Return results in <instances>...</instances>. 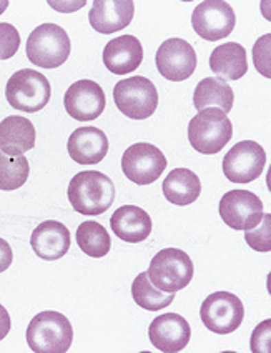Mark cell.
<instances>
[{
  "instance_id": "obj_1",
  "label": "cell",
  "mask_w": 271,
  "mask_h": 353,
  "mask_svg": "<svg viewBox=\"0 0 271 353\" xmlns=\"http://www.w3.org/2000/svg\"><path fill=\"white\" fill-rule=\"evenodd\" d=\"M69 202L75 212L85 216H98L113 205L115 185L102 172H80L70 180Z\"/></svg>"
},
{
  "instance_id": "obj_2",
  "label": "cell",
  "mask_w": 271,
  "mask_h": 353,
  "mask_svg": "<svg viewBox=\"0 0 271 353\" xmlns=\"http://www.w3.org/2000/svg\"><path fill=\"white\" fill-rule=\"evenodd\" d=\"M74 342V328L65 315L55 310L41 312L30 320L27 343L35 353H65Z\"/></svg>"
},
{
  "instance_id": "obj_3",
  "label": "cell",
  "mask_w": 271,
  "mask_h": 353,
  "mask_svg": "<svg viewBox=\"0 0 271 353\" xmlns=\"http://www.w3.org/2000/svg\"><path fill=\"white\" fill-rule=\"evenodd\" d=\"M233 137V123L225 112L205 108L188 123V142L193 150L203 155H215L223 150Z\"/></svg>"
},
{
  "instance_id": "obj_4",
  "label": "cell",
  "mask_w": 271,
  "mask_h": 353,
  "mask_svg": "<svg viewBox=\"0 0 271 353\" xmlns=\"http://www.w3.org/2000/svg\"><path fill=\"white\" fill-rule=\"evenodd\" d=\"M70 37L61 26L42 23L30 32L27 40V57L42 69H57L70 57Z\"/></svg>"
},
{
  "instance_id": "obj_5",
  "label": "cell",
  "mask_w": 271,
  "mask_h": 353,
  "mask_svg": "<svg viewBox=\"0 0 271 353\" xmlns=\"http://www.w3.org/2000/svg\"><path fill=\"white\" fill-rule=\"evenodd\" d=\"M193 272V262L186 252L180 248H163L151 259L147 274L158 290L177 294L178 290L188 287Z\"/></svg>"
},
{
  "instance_id": "obj_6",
  "label": "cell",
  "mask_w": 271,
  "mask_h": 353,
  "mask_svg": "<svg viewBox=\"0 0 271 353\" xmlns=\"http://www.w3.org/2000/svg\"><path fill=\"white\" fill-rule=\"evenodd\" d=\"M6 97L15 110L35 114L50 102L52 87L49 79L41 72L22 69L15 72L7 82Z\"/></svg>"
},
{
  "instance_id": "obj_7",
  "label": "cell",
  "mask_w": 271,
  "mask_h": 353,
  "mask_svg": "<svg viewBox=\"0 0 271 353\" xmlns=\"http://www.w3.org/2000/svg\"><path fill=\"white\" fill-rule=\"evenodd\" d=\"M115 105L125 117L145 120L155 114L158 107V92L153 82L142 75L120 80L113 87Z\"/></svg>"
},
{
  "instance_id": "obj_8",
  "label": "cell",
  "mask_w": 271,
  "mask_h": 353,
  "mask_svg": "<svg viewBox=\"0 0 271 353\" xmlns=\"http://www.w3.org/2000/svg\"><path fill=\"white\" fill-rule=\"evenodd\" d=\"M200 316L203 325L210 332L228 335L240 328L245 316V307L237 295L230 292H215L202 303Z\"/></svg>"
},
{
  "instance_id": "obj_9",
  "label": "cell",
  "mask_w": 271,
  "mask_h": 353,
  "mask_svg": "<svg viewBox=\"0 0 271 353\" xmlns=\"http://www.w3.org/2000/svg\"><path fill=\"white\" fill-rule=\"evenodd\" d=\"M166 168V159L160 148L140 142L130 145L122 155V170L130 182L150 185L160 179Z\"/></svg>"
},
{
  "instance_id": "obj_10",
  "label": "cell",
  "mask_w": 271,
  "mask_h": 353,
  "mask_svg": "<svg viewBox=\"0 0 271 353\" xmlns=\"http://www.w3.org/2000/svg\"><path fill=\"white\" fill-rule=\"evenodd\" d=\"M266 152L253 140H243L233 145L223 159V174L233 183H250L263 174Z\"/></svg>"
},
{
  "instance_id": "obj_11",
  "label": "cell",
  "mask_w": 271,
  "mask_h": 353,
  "mask_svg": "<svg viewBox=\"0 0 271 353\" xmlns=\"http://www.w3.org/2000/svg\"><path fill=\"white\" fill-rule=\"evenodd\" d=\"M223 222L233 230H251L261 222L263 202L250 190H228L221 196L218 207Z\"/></svg>"
},
{
  "instance_id": "obj_12",
  "label": "cell",
  "mask_w": 271,
  "mask_h": 353,
  "mask_svg": "<svg viewBox=\"0 0 271 353\" xmlns=\"http://www.w3.org/2000/svg\"><path fill=\"white\" fill-rule=\"evenodd\" d=\"M237 23L233 7L223 0H206L198 3L191 14V26L202 39L217 42L233 32Z\"/></svg>"
},
{
  "instance_id": "obj_13",
  "label": "cell",
  "mask_w": 271,
  "mask_h": 353,
  "mask_svg": "<svg viewBox=\"0 0 271 353\" xmlns=\"http://www.w3.org/2000/svg\"><path fill=\"white\" fill-rule=\"evenodd\" d=\"M155 63L162 77L170 82H183L197 69V54L186 40L169 39L157 50Z\"/></svg>"
},
{
  "instance_id": "obj_14",
  "label": "cell",
  "mask_w": 271,
  "mask_h": 353,
  "mask_svg": "<svg viewBox=\"0 0 271 353\" xmlns=\"http://www.w3.org/2000/svg\"><path fill=\"white\" fill-rule=\"evenodd\" d=\"M105 103V92L94 80H78L72 83L63 97L67 114L78 122H90L100 117Z\"/></svg>"
},
{
  "instance_id": "obj_15",
  "label": "cell",
  "mask_w": 271,
  "mask_h": 353,
  "mask_svg": "<svg viewBox=\"0 0 271 353\" xmlns=\"http://www.w3.org/2000/svg\"><path fill=\"white\" fill-rule=\"evenodd\" d=\"M150 342L163 353H177L186 347L191 339L190 323L178 314H163L150 323Z\"/></svg>"
},
{
  "instance_id": "obj_16",
  "label": "cell",
  "mask_w": 271,
  "mask_h": 353,
  "mask_svg": "<svg viewBox=\"0 0 271 353\" xmlns=\"http://www.w3.org/2000/svg\"><path fill=\"white\" fill-rule=\"evenodd\" d=\"M67 150L75 163L95 165L109 154V137L97 127H80L72 132Z\"/></svg>"
},
{
  "instance_id": "obj_17",
  "label": "cell",
  "mask_w": 271,
  "mask_h": 353,
  "mask_svg": "<svg viewBox=\"0 0 271 353\" xmlns=\"http://www.w3.org/2000/svg\"><path fill=\"white\" fill-rule=\"evenodd\" d=\"M135 3L131 0H95L89 12L90 26L100 34H113L131 23Z\"/></svg>"
},
{
  "instance_id": "obj_18",
  "label": "cell",
  "mask_w": 271,
  "mask_h": 353,
  "mask_svg": "<svg viewBox=\"0 0 271 353\" xmlns=\"http://www.w3.org/2000/svg\"><path fill=\"white\" fill-rule=\"evenodd\" d=\"M32 250L47 262L65 256L70 248V232L69 228L57 220H45L34 230L30 239Z\"/></svg>"
},
{
  "instance_id": "obj_19",
  "label": "cell",
  "mask_w": 271,
  "mask_h": 353,
  "mask_svg": "<svg viewBox=\"0 0 271 353\" xmlns=\"http://www.w3.org/2000/svg\"><path fill=\"white\" fill-rule=\"evenodd\" d=\"M103 63L111 74L125 75L137 70L143 60V47L133 35H120L103 49Z\"/></svg>"
},
{
  "instance_id": "obj_20",
  "label": "cell",
  "mask_w": 271,
  "mask_h": 353,
  "mask_svg": "<svg viewBox=\"0 0 271 353\" xmlns=\"http://www.w3.org/2000/svg\"><path fill=\"white\" fill-rule=\"evenodd\" d=\"M110 227L127 243H140L151 234V219L137 205H123L110 216Z\"/></svg>"
},
{
  "instance_id": "obj_21",
  "label": "cell",
  "mask_w": 271,
  "mask_h": 353,
  "mask_svg": "<svg viewBox=\"0 0 271 353\" xmlns=\"http://www.w3.org/2000/svg\"><path fill=\"white\" fill-rule=\"evenodd\" d=\"M35 127L29 119L10 115L0 123V150L10 157H19L35 147Z\"/></svg>"
},
{
  "instance_id": "obj_22",
  "label": "cell",
  "mask_w": 271,
  "mask_h": 353,
  "mask_svg": "<svg viewBox=\"0 0 271 353\" xmlns=\"http://www.w3.org/2000/svg\"><path fill=\"white\" fill-rule=\"evenodd\" d=\"M210 69L223 80H240L248 70L246 50L241 43H221L210 55Z\"/></svg>"
},
{
  "instance_id": "obj_23",
  "label": "cell",
  "mask_w": 271,
  "mask_h": 353,
  "mask_svg": "<svg viewBox=\"0 0 271 353\" xmlns=\"http://www.w3.org/2000/svg\"><path fill=\"white\" fill-rule=\"evenodd\" d=\"M163 195L170 203L178 207L197 202L202 194L200 176L188 168H175L163 180Z\"/></svg>"
},
{
  "instance_id": "obj_24",
  "label": "cell",
  "mask_w": 271,
  "mask_h": 353,
  "mask_svg": "<svg viewBox=\"0 0 271 353\" xmlns=\"http://www.w3.org/2000/svg\"><path fill=\"white\" fill-rule=\"evenodd\" d=\"M235 103L233 88L220 79L206 77L198 82L193 92V105L198 112L205 108H217V110L230 114Z\"/></svg>"
},
{
  "instance_id": "obj_25",
  "label": "cell",
  "mask_w": 271,
  "mask_h": 353,
  "mask_svg": "<svg viewBox=\"0 0 271 353\" xmlns=\"http://www.w3.org/2000/svg\"><path fill=\"white\" fill-rule=\"evenodd\" d=\"M131 296H133L135 303L143 310L158 312L166 308L175 300V294H166V292L158 290L153 283L150 282L149 274L137 275V279L131 283Z\"/></svg>"
},
{
  "instance_id": "obj_26",
  "label": "cell",
  "mask_w": 271,
  "mask_h": 353,
  "mask_svg": "<svg viewBox=\"0 0 271 353\" xmlns=\"http://www.w3.org/2000/svg\"><path fill=\"white\" fill-rule=\"evenodd\" d=\"M77 243L80 250L91 259H102L110 252L111 240L105 227L94 220L82 222L77 228Z\"/></svg>"
},
{
  "instance_id": "obj_27",
  "label": "cell",
  "mask_w": 271,
  "mask_h": 353,
  "mask_svg": "<svg viewBox=\"0 0 271 353\" xmlns=\"http://www.w3.org/2000/svg\"><path fill=\"white\" fill-rule=\"evenodd\" d=\"M30 165L23 155L10 157L0 150V190L12 192L21 188L29 180Z\"/></svg>"
},
{
  "instance_id": "obj_28",
  "label": "cell",
  "mask_w": 271,
  "mask_h": 353,
  "mask_svg": "<svg viewBox=\"0 0 271 353\" xmlns=\"http://www.w3.org/2000/svg\"><path fill=\"white\" fill-rule=\"evenodd\" d=\"M245 240L257 252H271V215H263L261 222L245 232Z\"/></svg>"
},
{
  "instance_id": "obj_29",
  "label": "cell",
  "mask_w": 271,
  "mask_h": 353,
  "mask_svg": "<svg viewBox=\"0 0 271 353\" xmlns=\"http://www.w3.org/2000/svg\"><path fill=\"white\" fill-rule=\"evenodd\" d=\"M21 47V34L12 23H0V59L9 60Z\"/></svg>"
},
{
  "instance_id": "obj_30",
  "label": "cell",
  "mask_w": 271,
  "mask_h": 353,
  "mask_svg": "<svg viewBox=\"0 0 271 353\" xmlns=\"http://www.w3.org/2000/svg\"><path fill=\"white\" fill-rule=\"evenodd\" d=\"M270 42H271V35L266 34L263 35L261 39H258L257 46L253 49V60L257 69L260 70L261 75L265 77H271L270 72Z\"/></svg>"
},
{
  "instance_id": "obj_31",
  "label": "cell",
  "mask_w": 271,
  "mask_h": 353,
  "mask_svg": "<svg viewBox=\"0 0 271 353\" xmlns=\"http://www.w3.org/2000/svg\"><path fill=\"white\" fill-rule=\"evenodd\" d=\"M12 260H14V254H12L10 245L6 240L0 239V274L10 267Z\"/></svg>"
},
{
  "instance_id": "obj_32",
  "label": "cell",
  "mask_w": 271,
  "mask_h": 353,
  "mask_svg": "<svg viewBox=\"0 0 271 353\" xmlns=\"http://www.w3.org/2000/svg\"><path fill=\"white\" fill-rule=\"evenodd\" d=\"M12 328V322H10V315L7 312V308L3 305H0V342L9 335Z\"/></svg>"
},
{
  "instance_id": "obj_33",
  "label": "cell",
  "mask_w": 271,
  "mask_h": 353,
  "mask_svg": "<svg viewBox=\"0 0 271 353\" xmlns=\"http://www.w3.org/2000/svg\"><path fill=\"white\" fill-rule=\"evenodd\" d=\"M7 7H9V2L7 0H0V15L7 10Z\"/></svg>"
}]
</instances>
